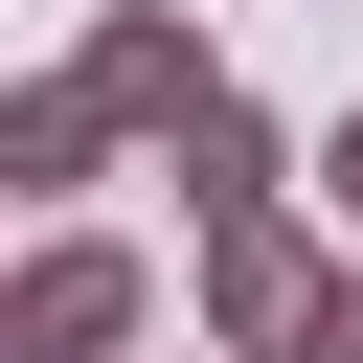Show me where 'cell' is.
<instances>
[{
  "instance_id": "1",
  "label": "cell",
  "mask_w": 363,
  "mask_h": 363,
  "mask_svg": "<svg viewBox=\"0 0 363 363\" xmlns=\"http://www.w3.org/2000/svg\"><path fill=\"white\" fill-rule=\"evenodd\" d=\"M0 340H23V363H113V340H136V250H91V227H68V250L0 295Z\"/></svg>"
},
{
  "instance_id": "2",
  "label": "cell",
  "mask_w": 363,
  "mask_h": 363,
  "mask_svg": "<svg viewBox=\"0 0 363 363\" xmlns=\"http://www.w3.org/2000/svg\"><path fill=\"white\" fill-rule=\"evenodd\" d=\"M318 295H340V272H318V250H295L272 204H227V227H204V318H227V340H295Z\"/></svg>"
},
{
  "instance_id": "3",
  "label": "cell",
  "mask_w": 363,
  "mask_h": 363,
  "mask_svg": "<svg viewBox=\"0 0 363 363\" xmlns=\"http://www.w3.org/2000/svg\"><path fill=\"white\" fill-rule=\"evenodd\" d=\"M91 91H113V113H204V91H227V68H204V45H182V23H91Z\"/></svg>"
},
{
  "instance_id": "4",
  "label": "cell",
  "mask_w": 363,
  "mask_h": 363,
  "mask_svg": "<svg viewBox=\"0 0 363 363\" xmlns=\"http://www.w3.org/2000/svg\"><path fill=\"white\" fill-rule=\"evenodd\" d=\"M91 136H113V91H91V68H45V91L0 113V159H23V182H91Z\"/></svg>"
},
{
  "instance_id": "5",
  "label": "cell",
  "mask_w": 363,
  "mask_h": 363,
  "mask_svg": "<svg viewBox=\"0 0 363 363\" xmlns=\"http://www.w3.org/2000/svg\"><path fill=\"white\" fill-rule=\"evenodd\" d=\"M182 182H204V204H272V136H250V91H204V113H182Z\"/></svg>"
},
{
  "instance_id": "6",
  "label": "cell",
  "mask_w": 363,
  "mask_h": 363,
  "mask_svg": "<svg viewBox=\"0 0 363 363\" xmlns=\"http://www.w3.org/2000/svg\"><path fill=\"white\" fill-rule=\"evenodd\" d=\"M295 363H363V272H340V295H318V318H295Z\"/></svg>"
},
{
  "instance_id": "7",
  "label": "cell",
  "mask_w": 363,
  "mask_h": 363,
  "mask_svg": "<svg viewBox=\"0 0 363 363\" xmlns=\"http://www.w3.org/2000/svg\"><path fill=\"white\" fill-rule=\"evenodd\" d=\"M318 204H340V227H363V113H340V136H318Z\"/></svg>"
}]
</instances>
